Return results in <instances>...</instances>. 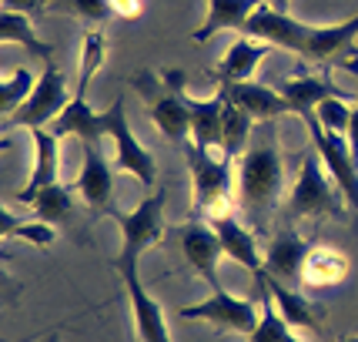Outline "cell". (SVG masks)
I'll return each instance as SVG.
<instances>
[{
    "label": "cell",
    "instance_id": "1f68e13d",
    "mask_svg": "<svg viewBox=\"0 0 358 342\" xmlns=\"http://www.w3.org/2000/svg\"><path fill=\"white\" fill-rule=\"evenodd\" d=\"M318 125L331 131V135H345L348 138V125H352V104L348 97H325L318 108H315Z\"/></svg>",
    "mask_w": 358,
    "mask_h": 342
},
{
    "label": "cell",
    "instance_id": "8fae6325",
    "mask_svg": "<svg viewBox=\"0 0 358 342\" xmlns=\"http://www.w3.org/2000/svg\"><path fill=\"white\" fill-rule=\"evenodd\" d=\"M108 138L114 141V168L134 175L144 188L155 185V178H157L155 155L134 138V131L127 125L124 97H114V104L108 108Z\"/></svg>",
    "mask_w": 358,
    "mask_h": 342
},
{
    "label": "cell",
    "instance_id": "d590c367",
    "mask_svg": "<svg viewBox=\"0 0 358 342\" xmlns=\"http://www.w3.org/2000/svg\"><path fill=\"white\" fill-rule=\"evenodd\" d=\"M268 7H275V11H281V14H288V4H292V0H265Z\"/></svg>",
    "mask_w": 358,
    "mask_h": 342
},
{
    "label": "cell",
    "instance_id": "7a4b0ae2",
    "mask_svg": "<svg viewBox=\"0 0 358 342\" xmlns=\"http://www.w3.org/2000/svg\"><path fill=\"white\" fill-rule=\"evenodd\" d=\"M281 182H285V161L278 155L275 135L265 131L258 141H251L241 155L238 168V202L248 215H265L281 198Z\"/></svg>",
    "mask_w": 358,
    "mask_h": 342
},
{
    "label": "cell",
    "instance_id": "9c48e42d",
    "mask_svg": "<svg viewBox=\"0 0 358 342\" xmlns=\"http://www.w3.org/2000/svg\"><path fill=\"white\" fill-rule=\"evenodd\" d=\"M121 232V252L127 259H141L144 252L164 238V191L148 195L134 212H110Z\"/></svg>",
    "mask_w": 358,
    "mask_h": 342
},
{
    "label": "cell",
    "instance_id": "3957f363",
    "mask_svg": "<svg viewBox=\"0 0 358 342\" xmlns=\"http://www.w3.org/2000/svg\"><path fill=\"white\" fill-rule=\"evenodd\" d=\"M134 88L144 97L157 131L174 144H187L191 141V111H187L185 71H161V78L151 71H141L134 78Z\"/></svg>",
    "mask_w": 358,
    "mask_h": 342
},
{
    "label": "cell",
    "instance_id": "e575fe53",
    "mask_svg": "<svg viewBox=\"0 0 358 342\" xmlns=\"http://www.w3.org/2000/svg\"><path fill=\"white\" fill-rule=\"evenodd\" d=\"M348 148H352V158H355V165H358V101H355V108H352V125H348Z\"/></svg>",
    "mask_w": 358,
    "mask_h": 342
},
{
    "label": "cell",
    "instance_id": "52a82bcc",
    "mask_svg": "<svg viewBox=\"0 0 358 342\" xmlns=\"http://www.w3.org/2000/svg\"><path fill=\"white\" fill-rule=\"evenodd\" d=\"M301 121H305V128H308V138H312V144H315V155L322 158L328 178L338 185V191L345 195V202L358 212V165H355V158H352L348 138L325 131V128L318 125L315 111H305Z\"/></svg>",
    "mask_w": 358,
    "mask_h": 342
},
{
    "label": "cell",
    "instance_id": "9a60e30c",
    "mask_svg": "<svg viewBox=\"0 0 358 342\" xmlns=\"http://www.w3.org/2000/svg\"><path fill=\"white\" fill-rule=\"evenodd\" d=\"M50 131L57 138H80L84 144L108 138V111H94L87 104V94H74L71 104L50 121Z\"/></svg>",
    "mask_w": 358,
    "mask_h": 342
},
{
    "label": "cell",
    "instance_id": "cb8c5ba5",
    "mask_svg": "<svg viewBox=\"0 0 358 342\" xmlns=\"http://www.w3.org/2000/svg\"><path fill=\"white\" fill-rule=\"evenodd\" d=\"M348 275V259L335 249H312L301 268V285L305 289H331Z\"/></svg>",
    "mask_w": 358,
    "mask_h": 342
},
{
    "label": "cell",
    "instance_id": "836d02e7",
    "mask_svg": "<svg viewBox=\"0 0 358 342\" xmlns=\"http://www.w3.org/2000/svg\"><path fill=\"white\" fill-rule=\"evenodd\" d=\"M114 14L127 17V20H134L141 14V0H114Z\"/></svg>",
    "mask_w": 358,
    "mask_h": 342
},
{
    "label": "cell",
    "instance_id": "7c38bea8",
    "mask_svg": "<svg viewBox=\"0 0 358 342\" xmlns=\"http://www.w3.org/2000/svg\"><path fill=\"white\" fill-rule=\"evenodd\" d=\"M174 235H178V242H181V252H185L187 265L208 282V289H211V292L224 289V285H221V275H218V259L224 255L218 228H215L211 221L191 218V221H185Z\"/></svg>",
    "mask_w": 358,
    "mask_h": 342
},
{
    "label": "cell",
    "instance_id": "4316f807",
    "mask_svg": "<svg viewBox=\"0 0 358 342\" xmlns=\"http://www.w3.org/2000/svg\"><path fill=\"white\" fill-rule=\"evenodd\" d=\"M255 289H258V302H262V322L255 329V336H248L251 342H301L292 332V326L285 322V315L275 306V296L268 292V285L262 279H255Z\"/></svg>",
    "mask_w": 358,
    "mask_h": 342
},
{
    "label": "cell",
    "instance_id": "4dcf8cb0",
    "mask_svg": "<svg viewBox=\"0 0 358 342\" xmlns=\"http://www.w3.org/2000/svg\"><path fill=\"white\" fill-rule=\"evenodd\" d=\"M50 11L61 14H74L84 24H104L114 14V0H50Z\"/></svg>",
    "mask_w": 358,
    "mask_h": 342
},
{
    "label": "cell",
    "instance_id": "603a6c76",
    "mask_svg": "<svg viewBox=\"0 0 358 342\" xmlns=\"http://www.w3.org/2000/svg\"><path fill=\"white\" fill-rule=\"evenodd\" d=\"M187 111H191V141L198 148L218 151L221 148V111H224V94H215L208 101H198L187 94Z\"/></svg>",
    "mask_w": 358,
    "mask_h": 342
},
{
    "label": "cell",
    "instance_id": "44dd1931",
    "mask_svg": "<svg viewBox=\"0 0 358 342\" xmlns=\"http://www.w3.org/2000/svg\"><path fill=\"white\" fill-rule=\"evenodd\" d=\"M215 228H218V238H221V249H224V255L231 259V262L245 265V268H251L255 275H262L265 272V255L258 252V245H255V235L238 221L234 215L228 218H218V221H211Z\"/></svg>",
    "mask_w": 358,
    "mask_h": 342
},
{
    "label": "cell",
    "instance_id": "484cf974",
    "mask_svg": "<svg viewBox=\"0 0 358 342\" xmlns=\"http://www.w3.org/2000/svg\"><path fill=\"white\" fill-rule=\"evenodd\" d=\"M251 128L255 118L248 111H241L231 97H224V111H221V155L224 158H241L245 148L251 144Z\"/></svg>",
    "mask_w": 358,
    "mask_h": 342
},
{
    "label": "cell",
    "instance_id": "83f0119b",
    "mask_svg": "<svg viewBox=\"0 0 358 342\" xmlns=\"http://www.w3.org/2000/svg\"><path fill=\"white\" fill-rule=\"evenodd\" d=\"M27 205L34 208V218H44L50 225H61V221H67V218L74 215V188L54 182V185L41 188Z\"/></svg>",
    "mask_w": 358,
    "mask_h": 342
},
{
    "label": "cell",
    "instance_id": "e0dca14e",
    "mask_svg": "<svg viewBox=\"0 0 358 342\" xmlns=\"http://www.w3.org/2000/svg\"><path fill=\"white\" fill-rule=\"evenodd\" d=\"M31 138H34V168H31V178H27L24 191H17V202H31L41 188L61 182V168H57V165H61V158H57V135H54L50 128H34Z\"/></svg>",
    "mask_w": 358,
    "mask_h": 342
},
{
    "label": "cell",
    "instance_id": "8d00e7d4",
    "mask_svg": "<svg viewBox=\"0 0 358 342\" xmlns=\"http://www.w3.org/2000/svg\"><path fill=\"white\" fill-rule=\"evenodd\" d=\"M44 342H61V332H50V336H47Z\"/></svg>",
    "mask_w": 358,
    "mask_h": 342
},
{
    "label": "cell",
    "instance_id": "6da1fadb",
    "mask_svg": "<svg viewBox=\"0 0 358 342\" xmlns=\"http://www.w3.org/2000/svg\"><path fill=\"white\" fill-rule=\"evenodd\" d=\"M248 37L255 41H265L271 47L281 50H292L305 61L315 64H348L352 71H358V64L352 57H358L355 47V34H358V14L348 17L345 24H328V27H308L295 20L292 14H281L275 7H258L251 20L245 24Z\"/></svg>",
    "mask_w": 358,
    "mask_h": 342
},
{
    "label": "cell",
    "instance_id": "d4e9b609",
    "mask_svg": "<svg viewBox=\"0 0 358 342\" xmlns=\"http://www.w3.org/2000/svg\"><path fill=\"white\" fill-rule=\"evenodd\" d=\"M0 41L3 44H20L31 57L37 61H50V44H44L37 31H34V20L27 14H17V11H0Z\"/></svg>",
    "mask_w": 358,
    "mask_h": 342
},
{
    "label": "cell",
    "instance_id": "30bf717a",
    "mask_svg": "<svg viewBox=\"0 0 358 342\" xmlns=\"http://www.w3.org/2000/svg\"><path fill=\"white\" fill-rule=\"evenodd\" d=\"M181 319H201L208 326L221 329V332H241V336H255V329L262 322V312L251 299L231 296L228 289L211 292V299H204L198 306H185L178 309Z\"/></svg>",
    "mask_w": 358,
    "mask_h": 342
},
{
    "label": "cell",
    "instance_id": "8992f818",
    "mask_svg": "<svg viewBox=\"0 0 358 342\" xmlns=\"http://www.w3.org/2000/svg\"><path fill=\"white\" fill-rule=\"evenodd\" d=\"M67 104H71V97H67V78H64V71L50 57V61H44V74L37 78L34 94L24 101V108L14 111L10 118H3V131H10V128H27V131L50 128V121Z\"/></svg>",
    "mask_w": 358,
    "mask_h": 342
},
{
    "label": "cell",
    "instance_id": "277c9868",
    "mask_svg": "<svg viewBox=\"0 0 358 342\" xmlns=\"http://www.w3.org/2000/svg\"><path fill=\"white\" fill-rule=\"evenodd\" d=\"M187 165H191V188H194V215L208 221L234 215V185H231V158H215V151L198 148L194 141L185 144Z\"/></svg>",
    "mask_w": 358,
    "mask_h": 342
},
{
    "label": "cell",
    "instance_id": "4fadbf2b",
    "mask_svg": "<svg viewBox=\"0 0 358 342\" xmlns=\"http://www.w3.org/2000/svg\"><path fill=\"white\" fill-rule=\"evenodd\" d=\"M308 252H312L308 242L298 235L295 221L288 218L278 232H275V238H271V245H268V252H265V272L275 275L278 282H285V285L298 289V285H301V268H305Z\"/></svg>",
    "mask_w": 358,
    "mask_h": 342
},
{
    "label": "cell",
    "instance_id": "d6986e66",
    "mask_svg": "<svg viewBox=\"0 0 358 342\" xmlns=\"http://www.w3.org/2000/svg\"><path fill=\"white\" fill-rule=\"evenodd\" d=\"M278 94L288 101V108L295 111L298 118L305 111H315L325 97H348L342 88H335L325 74H295V78H285L278 84Z\"/></svg>",
    "mask_w": 358,
    "mask_h": 342
},
{
    "label": "cell",
    "instance_id": "5bb4252c",
    "mask_svg": "<svg viewBox=\"0 0 358 342\" xmlns=\"http://www.w3.org/2000/svg\"><path fill=\"white\" fill-rule=\"evenodd\" d=\"M74 191L94 212H114V168L108 165L97 141L84 144V165L74 182Z\"/></svg>",
    "mask_w": 358,
    "mask_h": 342
},
{
    "label": "cell",
    "instance_id": "7402d4cb",
    "mask_svg": "<svg viewBox=\"0 0 358 342\" xmlns=\"http://www.w3.org/2000/svg\"><path fill=\"white\" fill-rule=\"evenodd\" d=\"M255 279H262L268 285V292L275 296V306H278V312L285 315V322L288 326H301V329H322V312L315 309L308 299L301 296L298 289H292V285H285V282H278L275 275H268V272H262V275H255Z\"/></svg>",
    "mask_w": 358,
    "mask_h": 342
},
{
    "label": "cell",
    "instance_id": "74e56055",
    "mask_svg": "<svg viewBox=\"0 0 358 342\" xmlns=\"http://www.w3.org/2000/svg\"><path fill=\"white\" fill-rule=\"evenodd\" d=\"M338 342H358V336H342Z\"/></svg>",
    "mask_w": 358,
    "mask_h": 342
},
{
    "label": "cell",
    "instance_id": "ffe728a7",
    "mask_svg": "<svg viewBox=\"0 0 358 342\" xmlns=\"http://www.w3.org/2000/svg\"><path fill=\"white\" fill-rule=\"evenodd\" d=\"M265 41H255L248 34H241L231 47H228V54L221 57V64L211 71V78L218 81V84H231V81H251L255 74V67L262 64V57L268 54Z\"/></svg>",
    "mask_w": 358,
    "mask_h": 342
},
{
    "label": "cell",
    "instance_id": "f1b7e54d",
    "mask_svg": "<svg viewBox=\"0 0 358 342\" xmlns=\"http://www.w3.org/2000/svg\"><path fill=\"white\" fill-rule=\"evenodd\" d=\"M0 235L3 238H24L27 245L34 249H50L54 245V238H57V228L44 221V218H31V221H14V218L7 215V208H3V215H0Z\"/></svg>",
    "mask_w": 358,
    "mask_h": 342
},
{
    "label": "cell",
    "instance_id": "ba28073f",
    "mask_svg": "<svg viewBox=\"0 0 358 342\" xmlns=\"http://www.w3.org/2000/svg\"><path fill=\"white\" fill-rule=\"evenodd\" d=\"M114 265H117L121 282H124V289H127V299H131V312H134L138 339L141 342H171V332H168V319H164L161 302H157V299L148 292V285L141 282V259L117 255Z\"/></svg>",
    "mask_w": 358,
    "mask_h": 342
},
{
    "label": "cell",
    "instance_id": "5b68a950",
    "mask_svg": "<svg viewBox=\"0 0 358 342\" xmlns=\"http://www.w3.org/2000/svg\"><path fill=\"white\" fill-rule=\"evenodd\" d=\"M325 165L318 155H308L298 168L292 195L285 202V218H345V195L335 182L325 178Z\"/></svg>",
    "mask_w": 358,
    "mask_h": 342
},
{
    "label": "cell",
    "instance_id": "2e32d148",
    "mask_svg": "<svg viewBox=\"0 0 358 342\" xmlns=\"http://www.w3.org/2000/svg\"><path fill=\"white\" fill-rule=\"evenodd\" d=\"M224 97H231L241 111H248L255 121H275L281 114H288V101L278 94V88H268L258 81H231V84H218Z\"/></svg>",
    "mask_w": 358,
    "mask_h": 342
},
{
    "label": "cell",
    "instance_id": "f546056e",
    "mask_svg": "<svg viewBox=\"0 0 358 342\" xmlns=\"http://www.w3.org/2000/svg\"><path fill=\"white\" fill-rule=\"evenodd\" d=\"M34 84H37V78L27 67H14V74L3 78V84H0V111H3V118H10L14 111L24 108V101L34 94Z\"/></svg>",
    "mask_w": 358,
    "mask_h": 342
},
{
    "label": "cell",
    "instance_id": "ac0fdd59",
    "mask_svg": "<svg viewBox=\"0 0 358 342\" xmlns=\"http://www.w3.org/2000/svg\"><path fill=\"white\" fill-rule=\"evenodd\" d=\"M265 7V0H208V17L198 31L191 34L194 44L211 41L218 31H245V24L251 20V14Z\"/></svg>",
    "mask_w": 358,
    "mask_h": 342
},
{
    "label": "cell",
    "instance_id": "d6a6232c",
    "mask_svg": "<svg viewBox=\"0 0 358 342\" xmlns=\"http://www.w3.org/2000/svg\"><path fill=\"white\" fill-rule=\"evenodd\" d=\"M50 7V0H3V11H17V14L37 17Z\"/></svg>",
    "mask_w": 358,
    "mask_h": 342
}]
</instances>
